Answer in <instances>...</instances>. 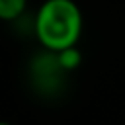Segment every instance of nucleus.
Listing matches in <instances>:
<instances>
[{
	"mask_svg": "<svg viewBox=\"0 0 125 125\" xmlns=\"http://www.w3.org/2000/svg\"><path fill=\"white\" fill-rule=\"evenodd\" d=\"M2 125H12V123H6V121H4V123H2Z\"/></svg>",
	"mask_w": 125,
	"mask_h": 125,
	"instance_id": "obj_4",
	"label": "nucleus"
},
{
	"mask_svg": "<svg viewBox=\"0 0 125 125\" xmlns=\"http://www.w3.org/2000/svg\"><path fill=\"white\" fill-rule=\"evenodd\" d=\"M53 55H57V62H59V66H61V68H66V70L78 66V62H80V53H78L76 47L64 49V51H61V53H53Z\"/></svg>",
	"mask_w": 125,
	"mask_h": 125,
	"instance_id": "obj_3",
	"label": "nucleus"
},
{
	"mask_svg": "<svg viewBox=\"0 0 125 125\" xmlns=\"http://www.w3.org/2000/svg\"><path fill=\"white\" fill-rule=\"evenodd\" d=\"M82 25V10L74 0H45L37 8L33 20L35 37L49 53L76 47Z\"/></svg>",
	"mask_w": 125,
	"mask_h": 125,
	"instance_id": "obj_1",
	"label": "nucleus"
},
{
	"mask_svg": "<svg viewBox=\"0 0 125 125\" xmlns=\"http://www.w3.org/2000/svg\"><path fill=\"white\" fill-rule=\"evenodd\" d=\"M27 0H0V18L4 21L18 20L25 10Z\"/></svg>",
	"mask_w": 125,
	"mask_h": 125,
	"instance_id": "obj_2",
	"label": "nucleus"
}]
</instances>
